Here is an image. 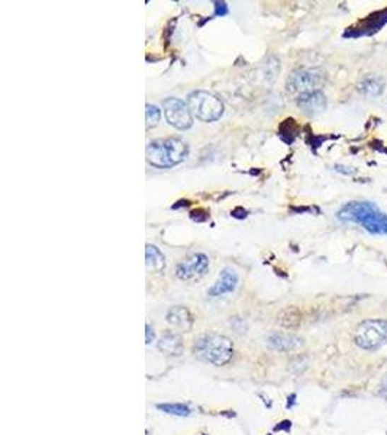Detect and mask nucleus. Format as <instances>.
Returning a JSON list of instances; mask_svg holds the SVG:
<instances>
[{"label":"nucleus","mask_w":387,"mask_h":435,"mask_svg":"<svg viewBox=\"0 0 387 435\" xmlns=\"http://www.w3.org/2000/svg\"><path fill=\"white\" fill-rule=\"evenodd\" d=\"M325 84V73L318 69H299L290 74L287 91L297 98L320 92Z\"/></svg>","instance_id":"4"},{"label":"nucleus","mask_w":387,"mask_h":435,"mask_svg":"<svg viewBox=\"0 0 387 435\" xmlns=\"http://www.w3.org/2000/svg\"><path fill=\"white\" fill-rule=\"evenodd\" d=\"M195 356L214 366H225L231 361L233 356V344L232 341L221 334H206L202 335L195 347H193Z\"/></svg>","instance_id":"2"},{"label":"nucleus","mask_w":387,"mask_h":435,"mask_svg":"<svg viewBox=\"0 0 387 435\" xmlns=\"http://www.w3.org/2000/svg\"><path fill=\"white\" fill-rule=\"evenodd\" d=\"M381 395L387 399V376L384 377V381H383V385H381Z\"/></svg>","instance_id":"20"},{"label":"nucleus","mask_w":387,"mask_h":435,"mask_svg":"<svg viewBox=\"0 0 387 435\" xmlns=\"http://www.w3.org/2000/svg\"><path fill=\"white\" fill-rule=\"evenodd\" d=\"M163 110L166 121L175 129H189L193 125V115L187 103L177 98H168L163 102Z\"/></svg>","instance_id":"6"},{"label":"nucleus","mask_w":387,"mask_h":435,"mask_svg":"<svg viewBox=\"0 0 387 435\" xmlns=\"http://www.w3.org/2000/svg\"><path fill=\"white\" fill-rule=\"evenodd\" d=\"M145 156H146L148 164L156 167V168H170V167H173L164 139H156V141H151L150 144H148Z\"/></svg>","instance_id":"8"},{"label":"nucleus","mask_w":387,"mask_h":435,"mask_svg":"<svg viewBox=\"0 0 387 435\" xmlns=\"http://www.w3.org/2000/svg\"><path fill=\"white\" fill-rule=\"evenodd\" d=\"M342 222H354L364 226L371 234L387 236V215L369 202H350L337 214Z\"/></svg>","instance_id":"1"},{"label":"nucleus","mask_w":387,"mask_h":435,"mask_svg":"<svg viewBox=\"0 0 387 435\" xmlns=\"http://www.w3.org/2000/svg\"><path fill=\"white\" fill-rule=\"evenodd\" d=\"M145 330H146V344H151L154 341V331L150 325H145Z\"/></svg>","instance_id":"18"},{"label":"nucleus","mask_w":387,"mask_h":435,"mask_svg":"<svg viewBox=\"0 0 387 435\" xmlns=\"http://www.w3.org/2000/svg\"><path fill=\"white\" fill-rule=\"evenodd\" d=\"M238 284V274L232 269H224L214 283V286L207 290V296L221 298L228 294H232Z\"/></svg>","instance_id":"9"},{"label":"nucleus","mask_w":387,"mask_h":435,"mask_svg":"<svg viewBox=\"0 0 387 435\" xmlns=\"http://www.w3.org/2000/svg\"><path fill=\"white\" fill-rule=\"evenodd\" d=\"M216 5V15H226L228 13V8H226V5L225 4H219V2H216L215 4Z\"/></svg>","instance_id":"19"},{"label":"nucleus","mask_w":387,"mask_h":435,"mask_svg":"<svg viewBox=\"0 0 387 435\" xmlns=\"http://www.w3.org/2000/svg\"><path fill=\"white\" fill-rule=\"evenodd\" d=\"M157 410L164 414L174 415V417H189L190 415V408L185 403H158Z\"/></svg>","instance_id":"16"},{"label":"nucleus","mask_w":387,"mask_h":435,"mask_svg":"<svg viewBox=\"0 0 387 435\" xmlns=\"http://www.w3.org/2000/svg\"><path fill=\"white\" fill-rule=\"evenodd\" d=\"M167 321L175 327H182V328L189 330L193 324V316L187 308L174 306L167 313Z\"/></svg>","instance_id":"13"},{"label":"nucleus","mask_w":387,"mask_h":435,"mask_svg":"<svg viewBox=\"0 0 387 435\" xmlns=\"http://www.w3.org/2000/svg\"><path fill=\"white\" fill-rule=\"evenodd\" d=\"M207 267H209V258L200 253L193 254L177 266L175 276L182 280H190L197 276H202L207 270Z\"/></svg>","instance_id":"7"},{"label":"nucleus","mask_w":387,"mask_h":435,"mask_svg":"<svg viewBox=\"0 0 387 435\" xmlns=\"http://www.w3.org/2000/svg\"><path fill=\"white\" fill-rule=\"evenodd\" d=\"M164 141H166L173 166L180 164L182 161H185L187 158L189 147L183 139H180V138H166Z\"/></svg>","instance_id":"12"},{"label":"nucleus","mask_w":387,"mask_h":435,"mask_svg":"<svg viewBox=\"0 0 387 435\" xmlns=\"http://www.w3.org/2000/svg\"><path fill=\"white\" fill-rule=\"evenodd\" d=\"M158 348L168 356H178L182 353V337L175 332H166L158 342Z\"/></svg>","instance_id":"14"},{"label":"nucleus","mask_w":387,"mask_h":435,"mask_svg":"<svg viewBox=\"0 0 387 435\" xmlns=\"http://www.w3.org/2000/svg\"><path fill=\"white\" fill-rule=\"evenodd\" d=\"M187 106L195 118L203 122H215L224 113L222 100L216 95L206 91L190 93L187 98Z\"/></svg>","instance_id":"3"},{"label":"nucleus","mask_w":387,"mask_h":435,"mask_svg":"<svg viewBox=\"0 0 387 435\" xmlns=\"http://www.w3.org/2000/svg\"><path fill=\"white\" fill-rule=\"evenodd\" d=\"M160 120H161V110H160L157 106L148 103V105L145 106V122H146V129L157 127L158 122H160Z\"/></svg>","instance_id":"17"},{"label":"nucleus","mask_w":387,"mask_h":435,"mask_svg":"<svg viewBox=\"0 0 387 435\" xmlns=\"http://www.w3.org/2000/svg\"><path fill=\"white\" fill-rule=\"evenodd\" d=\"M297 106H299L306 115L315 116L326 108V99L322 92H315L297 98Z\"/></svg>","instance_id":"10"},{"label":"nucleus","mask_w":387,"mask_h":435,"mask_svg":"<svg viewBox=\"0 0 387 435\" xmlns=\"http://www.w3.org/2000/svg\"><path fill=\"white\" fill-rule=\"evenodd\" d=\"M354 340L363 350H377L387 342V321L386 319H367L355 330Z\"/></svg>","instance_id":"5"},{"label":"nucleus","mask_w":387,"mask_h":435,"mask_svg":"<svg viewBox=\"0 0 387 435\" xmlns=\"http://www.w3.org/2000/svg\"><path fill=\"white\" fill-rule=\"evenodd\" d=\"M269 345L279 352H290L302 345V340L291 334H273L267 340Z\"/></svg>","instance_id":"11"},{"label":"nucleus","mask_w":387,"mask_h":435,"mask_svg":"<svg viewBox=\"0 0 387 435\" xmlns=\"http://www.w3.org/2000/svg\"><path fill=\"white\" fill-rule=\"evenodd\" d=\"M145 260H146V269L148 270L161 272L166 267V257L156 245L148 244L145 247Z\"/></svg>","instance_id":"15"}]
</instances>
